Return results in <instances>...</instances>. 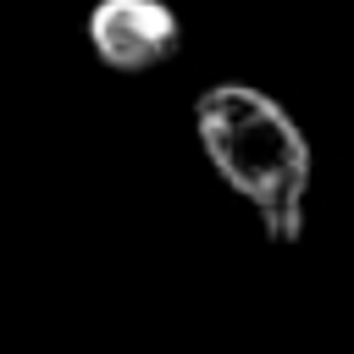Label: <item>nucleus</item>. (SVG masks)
Segmentation results:
<instances>
[{
	"label": "nucleus",
	"instance_id": "1",
	"mask_svg": "<svg viewBox=\"0 0 354 354\" xmlns=\"http://www.w3.org/2000/svg\"><path fill=\"white\" fill-rule=\"evenodd\" d=\"M199 144L227 188H238L271 243H293L304 232L310 194V144L293 116L249 83H216L194 105Z\"/></svg>",
	"mask_w": 354,
	"mask_h": 354
},
{
	"label": "nucleus",
	"instance_id": "2",
	"mask_svg": "<svg viewBox=\"0 0 354 354\" xmlns=\"http://www.w3.org/2000/svg\"><path fill=\"white\" fill-rule=\"evenodd\" d=\"M83 33L111 72H149L183 50V22L160 0H94Z\"/></svg>",
	"mask_w": 354,
	"mask_h": 354
}]
</instances>
